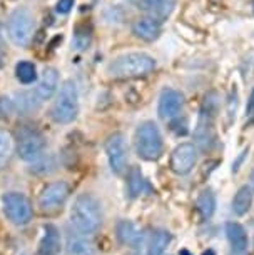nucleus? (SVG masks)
Returning <instances> with one entry per match:
<instances>
[{"instance_id":"19","label":"nucleus","mask_w":254,"mask_h":255,"mask_svg":"<svg viewBox=\"0 0 254 255\" xmlns=\"http://www.w3.org/2000/svg\"><path fill=\"white\" fill-rule=\"evenodd\" d=\"M171 239L172 237L167 230H156L147 247V255H164L167 245L171 244Z\"/></svg>"},{"instance_id":"1","label":"nucleus","mask_w":254,"mask_h":255,"mask_svg":"<svg viewBox=\"0 0 254 255\" xmlns=\"http://www.w3.org/2000/svg\"><path fill=\"white\" fill-rule=\"evenodd\" d=\"M102 209L92 194H80L75 199L70 210V222L79 234H95L102 225Z\"/></svg>"},{"instance_id":"33","label":"nucleus","mask_w":254,"mask_h":255,"mask_svg":"<svg viewBox=\"0 0 254 255\" xmlns=\"http://www.w3.org/2000/svg\"><path fill=\"white\" fill-rule=\"evenodd\" d=\"M179 255H191V254L188 252V250H181V252H179Z\"/></svg>"},{"instance_id":"31","label":"nucleus","mask_w":254,"mask_h":255,"mask_svg":"<svg viewBox=\"0 0 254 255\" xmlns=\"http://www.w3.org/2000/svg\"><path fill=\"white\" fill-rule=\"evenodd\" d=\"M246 114H248V115H254V89L251 90V95H249L248 107H246Z\"/></svg>"},{"instance_id":"25","label":"nucleus","mask_w":254,"mask_h":255,"mask_svg":"<svg viewBox=\"0 0 254 255\" xmlns=\"http://www.w3.org/2000/svg\"><path fill=\"white\" fill-rule=\"evenodd\" d=\"M127 189H129V194H131V197H137L139 194H142L144 177H142V172L139 170L137 167H132L131 170H129V175H127Z\"/></svg>"},{"instance_id":"26","label":"nucleus","mask_w":254,"mask_h":255,"mask_svg":"<svg viewBox=\"0 0 254 255\" xmlns=\"http://www.w3.org/2000/svg\"><path fill=\"white\" fill-rule=\"evenodd\" d=\"M90 35H92V28H90L87 23H82V25L75 27V32H74L75 49H79V50L87 49V45L90 44Z\"/></svg>"},{"instance_id":"20","label":"nucleus","mask_w":254,"mask_h":255,"mask_svg":"<svg viewBox=\"0 0 254 255\" xmlns=\"http://www.w3.org/2000/svg\"><path fill=\"white\" fill-rule=\"evenodd\" d=\"M198 210L204 220L213 217L214 210H216V195L213 194V190L208 189V190L201 192L198 197Z\"/></svg>"},{"instance_id":"21","label":"nucleus","mask_w":254,"mask_h":255,"mask_svg":"<svg viewBox=\"0 0 254 255\" xmlns=\"http://www.w3.org/2000/svg\"><path fill=\"white\" fill-rule=\"evenodd\" d=\"M117 239L121 240V244L124 245H136L141 239V235L134 227L132 222L129 220H121L117 224Z\"/></svg>"},{"instance_id":"24","label":"nucleus","mask_w":254,"mask_h":255,"mask_svg":"<svg viewBox=\"0 0 254 255\" xmlns=\"http://www.w3.org/2000/svg\"><path fill=\"white\" fill-rule=\"evenodd\" d=\"M15 75L20 84L23 85H28V84H33L37 80V69L32 62L28 60H22L18 62L15 65Z\"/></svg>"},{"instance_id":"10","label":"nucleus","mask_w":254,"mask_h":255,"mask_svg":"<svg viewBox=\"0 0 254 255\" xmlns=\"http://www.w3.org/2000/svg\"><path fill=\"white\" fill-rule=\"evenodd\" d=\"M198 162V148L194 143H181L171 153V170L177 175H186Z\"/></svg>"},{"instance_id":"35","label":"nucleus","mask_w":254,"mask_h":255,"mask_svg":"<svg viewBox=\"0 0 254 255\" xmlns=\"http://www.w3.org/2000/svg\"><path fill=\"white\" fill-rule=\"evenodd\" d=\"M84 255H90V254H84Z\"/></svg>"},{"instance_id":"29","label":"nucleus","mask_w":254,"mask_h":255,"mask_svg":"<svg viewBox=\"0 0 254 255\" xmlns=\"http://www.w3.org/2000/svg\"><path fill=\"white\" fill-rule=\"evenodd\" d=\"M12 115H17L12 97H0V117L8 119Z\"/></svg>"},{"instance_id":"30","label":"nucleus","mask_w":254,"mask_h":255,"mask_svg":"<svg viewBox=\"0 0 254 255\" xmlns=\"http://www.w3.org/2000/svg\"><path fill=\"white\" fill-rule=\"evenodd\" d=\"M74 2L75 0H57V5H55V10L59 13H69L74 7Z\"/></svg>"},{"instance_id":"27","label":"nucleus","mask_w":254,"mask_h":255,"mask_svg":"<svg viewBox=\"0 0 254 255\" xmlns=\"http://www.w3.org/2000/svg\"><path fill=\"white\" fill-rule=\"evenodd\" d=\"M67 252L70 255L90 254V245L87 240H84L82 237H69V242H67Z\"/></svg>"},{"instance_id":"7","label":"nucleus","mask_w":254,"mask_h":255,"mask_svg":"<svg viewBox=\"0 0 254 255\" xmlns=\"http://www.w3.org/2000/svg\"><path fill=\"white\" fill-rule=\"evenodd\" d=\"M105 153L109 158V165L112 172L117 175H122L127 167V143L126 137L122 133H112L105 140Z\"/></svg>"},{"instance_id":"17","label":"nucleus","mask_w":254,"mask_h":255,"mask_svg":"<svg viewBox=\"0 0 254 255\" xmlns=\"http://www.w3.org/2000/svg\"><path fill=\"white\" fill-rule=\"evenodd\" d=\"M253 200H254V194H253V189L248 185H243L241 189L236 192L233 199V212L236 215H246L253 207Z\"/></svg>"},{"instance_id":"32","label":"nucleus","mask_w":254,"mask_h":255,"mask_svg":"<svg viewBox=\"0 0 254 255\" xmlns=\"http://www.w3.org/2000/svg\"><path fill=\"white\" fill-rule=\"evenodd\" d=\"M249 180H251V189L254 190V172L251 174V179H249Z\"/></svg>"},{"instance_id":"11","label":"nucleus","mask_w":254,"mask_h":255,"mask_svg":"<svg viewBox=\"0 0 254 255\" xmlns=\"http://www.w3.org/2000/svg\"><path fill=\"white\" fill-rule=\"evenodd\" d=\"M204 107H208V110L203 109V112H201V119L198 122V127H196V130H194V138L201 150L209 152L216 143V132H214V124H213L214 114L206 102H204Z\"/></svg>"},{"instance_id":"12","label":"nucleus","mask_w":254,"mask_h":255,"mask_svg":"<svg viewBox=\"0 0 254 255\" xmlns=\"http://www.w3.org/2000/svg\"><path fill=\"white\" fill-rule=\"evenodd\" d=\"M184 107V95L176 89H164L161 92L157 114L162 120H171L181 114Z\"/></svg>"},{"instance_id":"9","label":"nucleus","mask_w":254,"mask_h":255,"mask_svg":"<svg viewBox=\"0 0 254 255\" xmlns=\"http://www.w3.org/2000/svg\"><path fill=\"white\" fill-rule=\"evenodd\" d=\"M44 148H45V140L39 132L32 130V128L22 130L17 143V155L23 162L37 160L44 153Z\"/></svg>"},{"instance_id":"14","label":"nucleus","mask_w":254,"mask_h":255,"mask_svg":"<svg viewBox=\"0 0 254 255\" xmlns=\"http://www.w3.org/2000/svg\"><path fill=\"white\" fill-rule=\"evenodd\" d=\"M132 33L141 40L154 42L161 35V22L156 17H144L134 22Z\"/></svg>"},{"instance_id":"18","label":"nucleus","mask_w":254,"mask_h":255,"mask_svg":"<svg viewBox=\"0 0 254 255\" xmlns=\"http://www.w3.org/2000/svg\"><path fill=\"white\" fill-rule=\"evenodd\" d=\"M137 7L156 17H166L174 7V0H137Z\"/></svg>"},{"instance_id":"3","label":"nucleus","mask_w":254,"mask_h":255,"mask_svg":"<svg viewBox=\"0 0 254 255\" xmlns=\"http://www.w3.org/2000/svg\"><path fill=\"white\" fill-rule=\"evenodd\" d=\"M134 140H136L137 155L147 162L157 160L162 155V152H164V142H162L161 130L151 120L139 125Z\"/></svg>"},{"instance_id":"34","label":"nucleus","mask_w":254,"mask_h":255,"mask_svg":"<svg viewBox=\"0 0 254 255\" xmlns=\"http://www.w3.org/2000/svg\"><path fill=\"white\" fill-rule=\"evenodd\" d=\"M204 255H214V252H213V250H209V252H206Z\"/></svg>"},{"instance_id":"2","label":"nucleus","mask_w":254,"mask_h":255,"mask_svg":"<svg viewBox=\"0 0 254 255\" xmlns=\"http://www.w3.org/2000/svg\"><path fill=\"white\" fill-rule=\"evenodd\" d=\"M156 69V60L144 52H127L116 57L107 65V74L114 79H137L151 74Z\"/></svg>"},{"instance_id":"5","label":"nucleus","mask_w":254,"mask_h":255,"mask_svg":"<svg viewBox=\"0 0 254 255\" xmlns=\"http://www.w3.org/2000/svg\"><path fill=\"white\" fill-rule=\"evenodd\" d=\"M33 30H35V20L27 8H15L7 20V33L13 45L27 47L32 42Z\"/></svg>"},{"instance_id":"8","label":"nucleus","mask_w":254,"mask_h":255,"mask_svg":"<svg viewBox=\"0 0 254 255\" xmlns=\"http://www.w3.org/2000/svg\"><path fill=\"white\" fill-rule=\"evenodd\" d=\"M70 194V187L67 182L59 180V182H52L40 192L39 195V207L42 212H55L57 209H60L65 204V200L69 199Z\"/></svg>"},{"instance_id":"13","label":"nucleus","mask_w":254,"mask_h":255,"mask_svg":"<svg viewBox=\"0 0 254 255\" xmlns=\"http://www.w3.org/2000/svg\"><path fill=\"white\" fill-rule=\"evenodd\" d=\"M57 87H59V72L54 67H47L40 74L39 79H37V85L33 89V92H35V95L42 102H45V100L52 99Z\"/></svg>"},{"instance_id":"15","label":"nucleus","mask_w":254,"mask_h":255,"mask_svg":"<svg viewBox=\"0 0 254 255\" xmlns=\"http://www.w3.org/2000/svg\"><path fill=\"white\" fill-rule=\"evenodd\" d=\"M62 249L60 232L54 225H45L44 235H42L39 249H37V255H59Z\"/></svg>"},{"instance_id":"4","label":"nucleus","mask_w":254,"mask_h":255,"mask_svg":"<svg viewBox=\"0 0 254 255\" xmlns=\"http://www.w3.org/2000/svg\"><path fill=\"white\" fill-rule=\"evenodd\" d=\"M79 114V90L74 80H65L60 85L50 115L57 124H70Z\"/></svg>"},{"instance_id":"28","label":"nucleus","mask_w":254,"mask_h":255,"mask_svg":"<svg viewBox=\"0 0 254 255\" xmlns=\"http://www.w3.org/2000/svg\"><path fill=\"white\" fill-rule=\"evenodd\" d=\"M243 75H244V80L246 82H251L254 79V50H251L246 57H244Z\"/></svg>"},{"instance_id":"6","label":"nucleus","mask_w":254,"mask_h":255,"mask_svg":"<svg viewBox=\"0 0 254 255\" xmlns=\"http://www.w3.org/2000/svg\"><path fill=\"white\" fill-rule=\"evenodd\" d=\"M2 209L5 217L15 225H27L33 217L30 200L20 192H8L2 197Z\"/></svg>"},{"instance_id":"22","label":"nucleus","mask_w":254,"mask_h":255,"mask_svg":"<svg viewBox=\"0 0 254 255\" xmlns=\"http://www.w3.org/2000/svg\"><path fill=\"white\" fill-rule=\"evenodd\" d=\"M13 153V137L10 132L0 128V170L7 165Z\"/></svg>"},{"instance_id":"23","label":"nucleus","mask_w":254,"mask_h":255,"mask_svg":"<svg viewBox=\"0 0 254 255\" xmlns=\"http://www.w3.org/2000/svg\"><path fill=\"white\" fill-rule=\"evenodd\" d=\"M55 168H57L55 157L54 155H44V153H42L37 160L32 162L30 172L35 175H49L55 170Z\"/></svg>"},{"instance_id":"16","label":"nucleus","mask_w":254,"mask_h":255,"mask_svg":"<svg viewBox=\"0 0 254 255\" xmlns=\"http://www.w3.org/2000/svg\"><path fill=\"white\" fill-rule=\"evenodd\" d=\"M226 235L231 244L233 250L236 254H244L248 249V234L241 224L238 222H228L226 224Z\"/></svg>"}]
</instances>
